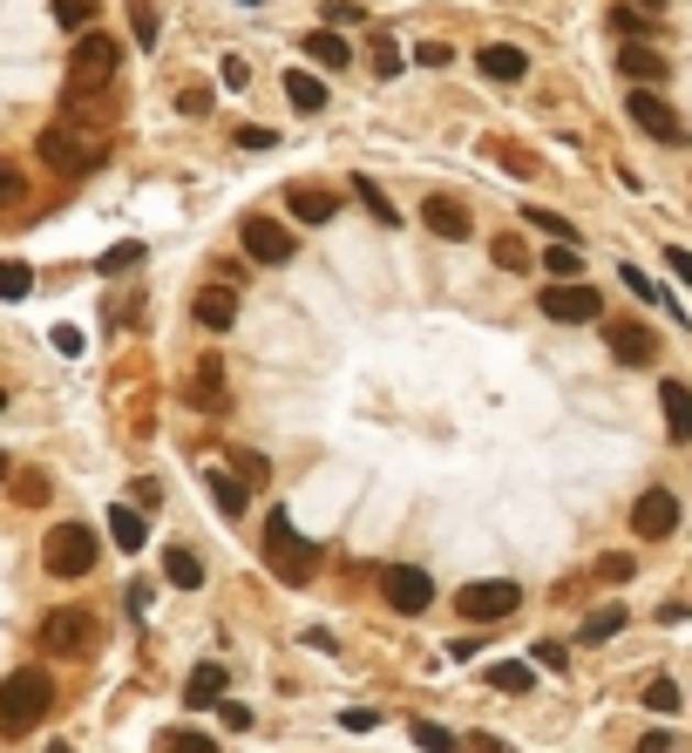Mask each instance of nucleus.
<instances>
[{
	"mask_svg": "<svg viewBox=\"0 0 692 753\" xmlns=\"http://www.w3.org/2000/svg\"><path fill=\"white\" fill-rule=\"evenodd\" d=\"M618 68L631 75L638 89H651V82H666V55L659 48H645V42H631V48H618Z\"/></svg>",
	"mask_w": 692,
	"mask_h": 753,
	"instance_id": "nucleus-19",
	"label": "nucleus"
},
{
	"mask_svg": "<svg viewBox=\"0 0 692 753\" xmlns=\"http://www.w3.org/2000/svg\"><path fill=\"white\" fill-rule=\"evenodd\" d=\"M8 483H14V502H21V509L48 502V475H41V468H21V475H8Z\"/></svg>",
	"mask_w": 692,
	"mask_h": 753,
	"instance_id": "nucleus-32",
	"label": "nucleus"
},
{
	"mask_svg": "<svg viewBox=\"0 0 692 753\" xmlns=\"http://www.w3.org/2000/svg\"><path fill=\"white\" fill-rule=\"evenodd\" d=\"M543 312H550V320H563V326H591L597 312H604V299H597V286L570 279V286H550L543 292Z\"/></svg>",
	"mask_w": 692,
	"mask_h": 753,
	"instance_id": "nucleus-11",
	"label": "nucleus"
},
{
	"mask_svg": "<svg viewBox=\"0 0 692 753\" xmlns=\"http://www.w3.org/2000/svg\"><path fill=\"white\" fill-rule=\"evenodd\" d=\"M645 706H651V712H679L685 699H679V686H672V679H651V686H645Z\"/></svg>",
	"mask_w": 692,
	"mask_h": 753,
	"instance_id": "nucleus-40",
	"label": "nucleus"
},
{
	"mask_svg": "<svg viewBox=\"0 0 692 753\" xmlns=\"http://www.w3.org/2000/svg\"><path fill=\"white\" fill-rule=\"evenodd\" d=\"M102 645V624L81 611V605H62L41 618V652H62V658H89Z\"/></svg>",
	"mask_w": 692,
	"mask_h": 753,
	"instance_id": "nucleus-6",
	"label": "nucleus"
},
{
	"mask_svg": "<svg viewBox=\"0 0 692 753\" xmlns=\"http://www.w3.org/2000/svg\"><path fill=\"white\" fill-rule=\"evenodd\" d=\"M34 292V272L21 258H0V299H28Z\"/></svg>",
	"mask_w": 692,
	"mask_h": 753,
	"instance_id": "nucleus-31",
	"label": "nucleus"
},
{
	"mask_svg": "<svg viewBox=\"0 0 692 753\" xmlns=\"http://www.w3.org/2000/svg\"><path fill=\"white\" fill-rule=\"evenodd\" d=\"M177 102H184V115H204V109H211V96H204V89H184Z\"/></svg>",
	"mask_w": 692,
	"mask_h": 753,
	"instance_id": "nucleus-54",
	"label": "nucleus"
},
{
	"mask_svg": "<svg viewBox=\"0 0 692 753\" xmlns=\"http://www.w3.org/2000/svg\"><path fill=\"white\" fill-rule=\"evenodd\" d=\"M638 8H645V14H659V8H666V0H638Z\"/></svg>",
	"mask_w": 692,
	"mask_h": 753,
	"instance_id": "nucleus-57",
	"label": "nucleus"
},
{
	"mask_svg": "<svg viewBox=\"0 0 692 753\" xmlns=\"http://www.w3.org/2000/svg\"><path fill=\"white\" fill-rule=\"evenodd\" d=\"M488 686H496V693H529V686H537V672H529L523 658H503V665H488Z\"/></svg>",
	"mask_w": 692,
	"mask_h": 753,
	"instance_id": "nucleus-26",
	"label": "nucleus"
},
{
	"mask_svg": "<svg viewBox=\"0 0 692 753\" xmlns=\"http://www.w3.org/2000/svg\"><path fill=\"white\" fill-rule=\"evenodd\" d=\"M666 265H672V272H679V279L692 286V252H679V245H672V252H666Z\"/></svg>",
	"mask_w": 692,
	"mask_h": 753,
	"instance_id": "nucleus-55",
	"label": "nucleus"
},
{
	"mask_svg": "<svg viewBox=\"0 0 692 753\" xmlns=\"http://www.w3.org/2000/svg\"><path fill=\"white\" fill-rule=\"evenodd\" d=\"M211 699H224V665H197L184 679V706H211Z\"/></svg>",
	"mask_w": 692,
	"mask_h": 753,
	"instance_id": "nucleus-22",
	"label": "nucleus"
},
{
	"mask_svg": "<svg viewBox=\"0 0 692 753\" xmlns=\"http://www.w3.org/2000/svg\"><path fill=\"white\" fill-rule=\"evenodd\" d=\"M14 204H28V177L14 164H0V211H14Z\"/></svg>",
	"mask_w": 692,
	"mask_h": 753,
	"instance_id": "nucleus-36",
	"label": "nucleus"
},
{
	"mask_svg": "<svg viewBox=\"0 0 692 753\" xmlns=\"http://www.w3.org/2000/svg\"><path fill=\"white\" fill-rule=\"evenodd\" d=\"M285 211H293V218H306V224H326V218L340 211V190H319V184H293V190H285Z\"/></svg>",
	"mask_w": 692,
	"mask_h": 753,
	"instance_id": "nucleus-16",
	"label": "nucleus"
},
{
	"mask_svg": "<svg viewBox=\"0 0 692 753\" xmlns=\"http://www.w3.org/2000/svg\"><path fill=\"white\" fill-rule=\"evenodd\" d=\"M156 753H218L211 733H197V727H171V733H156Z\"/></svg>",
	"mask_w": 692,
	"mask_h": 753,
	"instance_id": "nucleus-27",
	"label": "nucleus"
},
{
	"mask_svg": "<svg viewBox=\"0 0 692 753\" xmlns=\"http://www.w3.org/2000/svg\"><path fill=\"white\" fill-rule=\"evenodd\" d=\"M374 75H400V48L387 42V34H374Z\"/></svg>",
	"mask_w": 692,
	"mask_h": 753,
	"instance_id": "nucleus-42",
	"label": "nucleus"
},
{
	"mask_svg": "<svg viewBox=\"0 0 692 753\" xmlns=\"http://www.w3.org/2000/svg\"><path fill=\"white\" fill-rule=\"evenodd\" d=\"M8 475H14V468H8V455H0V483H8Z\"/></svg>",
	"mask_w": 692,
	"mask_h": 753,
	"instance_id": "nucleus-58",
	"label": "nucleus"
},
{
	"mask_svg": "<svg viewBox=\"0 0 692 753\" xmlns=\"http://www.w3.org/2000/svg\"><path fill=\"white\" fill-rule=\"evenodd\" d=\"M415 62H421V68H448V62H455V48H448V42H421Z\"/></svg>",
	"mask_w": 692,
	"mask_h": 753,
	"instance_id": "nucleus-44",
	"label": "nucleus"
},
{
	"mask_svg": "<svg viewBox=\"0 0 692 753\" xmlns=\"http://www.w3.org/2000/svg\"><path fill=\"white\" fill-rule=\"evenodd\" d=\"M116 68H122V42H116V34H102V27H81V34H75V55H68V82H62V102L75 109L81 96L109 89V82H116Z\"/></svg>",
	"mask_w": 692,
	"mask_h": 753,
	"instance_id": "nucleus-2",
	"label": "nucleus"
},
{
	"mask_svg": "<svg viewBox=\"0 0 692 753\" xmlns=\"http://www.w3.org/2000/svg\"><path fill=\"white\" fill-rule=\"evenodd\" d=\"M306 55H312L319 68H347V62H353V48L340 42V34H306Z\"/></svg>",
	"mask_w": 692,
	"mask_h": 753,
	"instance_id": "nucleus-28",
	"label": "nucleus"
},
{
	"mask_svg": "<svg viewBox=\"0 0 692 753\" xmlns=\"http://www.w3.org/2000/svg\"><path fill=\"white\" fill-rule=\"evenodd\" d=\"M244 252H252L259 265H285L299 245H293V231H285L278 218H244Z\"/></svg>",
	"mask_w": 692,
	"mask_h": 753,
	"instance_id": "nucleus-12",
	"label": "nucleus"
},
{
	"mask_svg": "<svg viewBox=\"0 0 692 753\" xmlns=\"http://www.w3.org/2000/svg\"><path fill=\"white\" fill-rule=\"evenodd\" d=\"M631 123L651 136V143H685V123H679V115H672V102L659 96V89H631Z\"/></svg>",
	"mask_w": 692,
	"mask_h": 753,
	"instance_id": "nucleus-9",
	"label": "nucleus"
},
{
	"mask_svg": "<svg viewBox=\"0 0 692 753\" xmlns=\"http://www.w3.org/2000/svg\"><path fill=\"white\" fill-rule=\"evenodd\" d=\"M48 706H55V679L41 665H21L0 679V733H34L41 720H48Z\"/></svg>",
	"mask_w": 692,
	"mask_h": 753,
	"instance_id": "nucleus-3",
	"label": "nucleus"
},
{
	"mask_svg": "<svg viewBox=\"0 0 692 753\" xmlns=\"http://www.w3.org/2000/svg\"><path fill=\"white\" fill-rule=\"evenodd\" d=\"M618 631H625V605H604V611H591V618H584V645L618 639Z\"/></svg>",
	"mask_w": 692,
	"mask_h": 753,
	"instance_id": "nucleus-30",
	"label": "nucleus"
},
{
	"mask_svg": "<svg viewBox=\"0 0 692 753\" xmlns=\"http://www.w3.org/2000/svg\"><path fill=\"white\" fill-rule=\"evenodd\" d=\"M672 530H679V496H672V489H645V496L631 502V536L659 543V536H672Z\"/></svg>",
	"mask_w": 692,
	"mask_h": 753,
	"instance_id": "nucleus-10",
	"label": "nucleus"
},
{
	"mask_svg": "<svg viewBox=\"0 0 692 753\" xmlns=\"http://www.w3.org/2000/svg\"><path fill=\"white\" fill-rule=\"evenodd\" d=\"M96 557H102V543H96L89 523H62V530H48V543H41V564H48V577H68V584L89 577Z\"/></svg>",
	"mask_w": 692,
	"mask_h": 753,
	"instance_id": "nucleus-5",
	"label": "nucleus"
},
{
	"mask_svg": "<svg viewBox=\"0 0 692 753\" xmlns=\"http://www.w3.org/2000/svg\"><path fill=\"white\" fill-rule=\"evenodd\" d=\"M190 401H197V408H224V367H218V361H197V374H190Z\"/></svg>",
	"mask_w": 692,
	"mask_h": 753,
	"instance_id": "nucleus-21",
	"label": "nucleus"
},
{
	"mask_svg": "<svg viewBox=\"0 0 692 753\" xmlns=\"http://www.w3.org/2000/svg\"><path fill=\"white\" fill-rule=\"evenodd\" d=\"M625 286H631L638 299H659V286H651V279H645V272H638V265H625Z\"/></svg>",
	"mask_w": 692,
	"mask_h": 753,
	"instance_id": "nucleus-51",
	"label": "nucleus"
},
{
	"mask_svg": "<svg viewBox=\"0 0 692 753\" xmlns=\"http://www.w3.org/2000/svg\"><path fill=\"white\" fill-rule=\"evenodd\" d=\"M475 62H482V75H488V82H523V75H529V55H523L516 42H488Z\"/></svg>",
	"mask_w": 692,
	"mask_h": 753,
	"instance_id": "nucleus-17",
	"label": "nucleus"
},
{
	"mask_svg": "<svg viewBox=\"0 0 692 753\" xmlns=\"http://www.w3.org/2000/svg\"><path fill=\"white\" fill-rule=\"evenodd\" d=\"M597 577H604V584H625V577H631V557H604Z\"/></svg>",
	"mask_w": 692,
	"mask_h": 753,
	"instance_id": "nucleus-47",
	"label": "nucleus"
},
{
	"mask_svg": "<svg viewBox=\"0 0 692 753\" xmlns=\"http://www.w3.org/2000/svg\"><path fill=\"white\" fill-rule=\"evenodd\" d=\"M130 489H136V502H130V509H156V502H163V489L150 483V475H143V483H130Z\"/></svg>",
	"mask_w": 692,
	"mask_h": 753,
	"instance_id": "nucleus-50",
	"label": "nucleus"
},
{
	"mask_svg": "<svg viewBox=\"0 0 692 753\" xmlns=\"http://www.w3.org/2000/svg\"><path fill=\"white\" fill-rule=\"evenodd\" d=\"M488 252H496V265H503V272H529V245H523V237H496Z\"/></svg>",
	"mask_w": 692,
	"mask_h": 753,
	"instance_id": "nucleus-37",
	"label": "nucleus"
},
{
	"mask_svg": "<svg viewBox=\"0 0 692 753\" xmlns=\"http://www.w3.org/2000/svg\"><path fill=\"white\" fill-rule=\"evenodd\" d=\"M326 21L347 27V21H360V8H353V0H326Z\"/></svg>",
	"mask_w": 692,
	"mask_h": 753,
	"instance_id": "nucleus-48",
	"label": "nucleus"
},
{
	"mask_svg": "<svg viewBox=\"0 0 692 753\" xmlns=\"http://www.w3.org/2000/svg\"><path fill=\"white\" fill-rule=\"evenodd\" d=\"M272 143H278V136L259 130V123H244V130H238V150H272Z\"/></svg>",
	"mask_w": 692,
	"mask_h": 753,
	"instance_id": "nucleus-46",
	"label": "nucleus"
},
{
	"mask_svg": "<svg viewBox=\"0 0 692 753\" xmlns=\"http://www.w3.org/2000/svg\"><path fill=\"white\" fill-rule=\"evenodd\" d=\"M55 21H62L68 34H81V27L96 21V0H55Z\"/></svg>",
	"mask_w": 692,
	"mask_h": 753,
	"instance_id": "nucleus-35",
	"label": "nucleus"
},
{
	"mask_svg": "<svg viewBox=\"0 0 692 753\" xmlns=\"http://www.w3.org/2000/svg\"><path fill=\"white\" fill-rule=\"evenodd\" d=\"M0 408H8V394H0Z\"/></svg>",
	"mask_w": 692,
	"mask_h": 753,
	"instance_id": "nucleus-60",
	"label": "nucleus"
},
{
	"mask_svg": "<svg viewBox=\"0 0 692 753\" xmlns=\"http://www.w3.org/2000/svg\"><path fill=\"white\" fill-rule=\"evenodd\" d=\"M190 320H197L204 333H224V326L238 320V286H197V299H190Z\"/></svg>",
	"mask_w": 692,
	"mask_h": 753,
	"instance_id": "nucleus-14",
	"label": "nucleus"
},
{
	"mask_svg": "<svg viewBox=\"0 0 692 753\" xmlns=\"http://www.w3.org/2000/svg\"><path fill=\"white\" fill-rule=\"evenodd\" d=\"M211 496H218V509H224V517H244V509H252L244 483H238V475H224V468H211Z\"/></svg>",
	"mask_w": 692,
	"mask_h": 753,
	"instance_id": "nucleus-25",
	"label": "nucleus"
},
{
	"mask_svg": "<svg viewBox=\"0 0 692 753\" xmlns=\"http://www.w3.org/2000/svg\"><path fill=\"white\" fill-rule=\"evenodd\" d=\"M41 164H55L62 177H81V170H96L102 156H109V136L96 130V123H81V115L68 109V115H55L48 130H41Z\"/></svg>",
	"mask_w": 692,
	"mask_h": 753,
	"instance_id": "nucleus-1",
	"label": "nucleus"
},
{
	"mask_svg": "<svg viewBox=\"0 0 692 753\" xmlns=\"http://www.w3.org/2000/svg\"><path fill=\"white\" fill-rule=\"evenodd\" d=\"M163 577H171L177 590H197V584H204V564H197V550H163Z\"/></svg>",
	"mask_w": 692,
	"mask_h": 753,
	"instance_id": "nucleus-24",
	"label": "nucleus"
},
{
	"mask_svg": "<svg viewBox=\"0 0 692 753\" xmlns=\"http://www.w3.org/2000/svg\"><path fill=\"white\" fill-rule=\"evenodd\" d=\"M523 605V590L516 584H503V577H488V584H469L462 598H455V611L469 618V624H496V618H509Z\"/></svg>",
	"mask_w": 692,
	"mask_h": 753,
	"instance_id": "nucleus-8",
	"label": "nucleus"
},
{
	"mask_svg": "<svg viewBox=\"0 0 692 753\" xmlns=\"http://www.w3.org/2000/svg\"><path fill=\"white\" fill-rule=\"evenodd\" d=\"M109 536H116V550H130V557H136V550L150 543V523H143V509L116 502V509H109Z\"/></svg>",
	"mask_w": 692,
	"mask_h": 753,
	"instance_id": "nucleus-20",
	"label": "nucleus"
},
{
	"mask_svg": "<svg viewBox=\"0 0 692 753\" xmlns=\"http://www.w3.org/2000/svg\"><path fill=\"white\" fill-rule=\"evenodd\" d=\"M265 564H272L278 584H293V590L319 577V543H306L285 509H265Z\"/></svg>",
	"mask_w": 692,
	"mask_h": 753,
	"instance_id": "nucleus-4",
	"label": "nucleus"
},
{
	"mask_svg": "<svg viewBox=\"0 0 692 753\" xmlns=\"http://www.w3.org/2000/svg\"><path fill=\"white\" fill-rule=\"evenodd\" d=\"M638 753H679V740H672V733H645Z\"/></svg>",
	"mask_w": 692,
	"mask_h": 753,
	"instance_id": "nucleus-52",
	"label": "nucleus"
},
{
	"mask_svg": "<svg viewBox=\"0 0 692 753\" xmlns=\"http://www.w3.org/2000/svg\"><path fill=\"white\" fill-rule=\"evenodd\" d=\"M381 598H387L400 618H421V611L435 605V577H428L421 564H387V571H381Z\"/></svg>",
	"mask_w": 692,
	"mask_h": 753,
	"instance_id": "nucleus-7",
	"label": "nucleus"
},
{
	"mask_svg": "<svg viewBox=\"0 0 692 753\" xmlns=\"http://www.w3.org/2000/svg\"><path fill=\"white\" fill-rule=\"evenodd\" d=\"M55 346H62V353H68V361H75V353H81V346H89V340H81L75 326H55Z\"/></svg>",
	"mask_w": 692,
	"mask_h": 753,
	"instance_id": "nucleus-53",
	"label": "nucleus"
},
{
	"mask_svg": "<svg viewBox=\"0 0 692 753\" xmlns=\"http://www.w3.org/2000/svg\"><path fill=\"white\" fill-rule=\"evenodd\" d=\"M218 75H224V89H244V82H252V62H238V55H224V68H218Z\"/></svg>",
	"mask_w": 692,
	"mask_h": 753,
	"instance_id": "nucleus-45",
	"label": "nucleus"
},
{
	"mask_svg": "<svg viewBox=\"0 0 692 753\" xmlns=\"http://www.w3.org/2000/svg\"><path fill=\"white\" fill-rule=\"evenodd\" d=\"M529 224H537V231H550L557 245H578V224H570V218H557V211H529Z\"/></svg>",
	"mask_w": 692,
	"mask_h": 753,
	"instance_id": "nucleus-38",
	"label": "nucleus"
},
{
	"mask_svg": "<svg viewBox=\"0 0 692 753\" xmlns=\"http://www.w3.org/2000/svg\"><path fill=\"white\" fill-rule=\"evenodd\" d=\"M537 665L543 672H563V645H537Z\"/></svg>",
	"mask_w": 692,
	"mask_h": 753,
	"instance_id": "nucleus-56",
	"label": "nucleus"
},
{
	"mask_svg": "<svg viewBox=\"0 0 692 753\" xmlns=\"http://www.w3.org/2000/svg\"><path fill=\"white\" fill-rule=\"evenodd\" d=\"M604 340H611V353H618L625 367H651V361H659V333H651V326H638V320L604 326Z\"/></svg>",
	"mask_w": 692,
	"mask_h": 753,
	"instance_id": "nucleus-13",
	"label": "nucleus"
},
{
	"mask_svg": "<svg viewBox=\"0 0 692 753\" xmlns=\"http://www.w3.org/2000/svg\"><path fill=\"white\" fill-rule=\"evenodd\" d=\"M353 197L366 204V218H374V224H400V218H394V204H387V190H381L374 177H353Z\"/></svg>",
	"mask_w": 692,
	"mask_h": 753,
	"instance_id": "nucleus-29",
	"label": "nucleus"
},
{
	"mask_svg": "<svg viewBox=\"0 0 692 753\" xmlns=\"http://www.w3.org/2000/svg\"><path fill=\"white\" fill-rule=\"evenodd\" d=\"M122 8H130V34H136L143 48H156V27H163L156 8H150V0H122Z\"/></svg>",
	"mask_w": 692,
	"mask_h": 753,
	"instance_id": "nucleus-34",
	"label": "nucleus"
},
{
	"mask_svg": "<svg viewBox=\"0 0 692 753\" xmlns=\"http://www.w3.org/2000/svg\"><path fill=\"white\" fill-rule=\"evenodd\" d=\"M611 27H618V34H651V14H638V8H618V14H611Z\"/></svg>",
	"mask_w": 692,
	"mask_h": 753,
	"instance_id": "nucleus-43",
	"label": "nucleus"
},
{
	"mask_svg": "<svg viewBox=\"0 0 692 753\" xmlns=\"http://www.w3.org/2000/svg\"><path fill=\"white\" fill-rule=\"evenodd\" d=\"M340 727H347V733H366V727H374V712H366V706H347Z\"/></svg>",
	"mask_w": 692,
	"mask_h": 753,
	"instance_id": "nucleus-49",
	"label": "nucleus"
},
{
	"mask_svg": "<svg viewBox=\"0 0 692 753\" xmlns=\"http://www.w3.org/2000/svg\"><path fill=\"white\" fill-rule=\"evenodd\" d=\"M48 753H68V746H48Z\"/></svg>",
	"mask_w": 692,
	"mask_h": 753,
	"instance_id": "nucleus-59",
	"label": "nucleus"
},
{
	"mask_svg": "<svg viewBox=\"0 0 692 753\" xmlns=\"http://www.w3.org/2000/svg\"><path fill=\"white\" fill-rule=\"evenodd\" d=\"M543 272H557V286H570V279H578V272H584L578 245H550V252H543Z\"/></svg>",
	"mask_w": 692,
	"mask_h": 753,
	"instance_id": "nucleus-33",
	"label": "nucleus"
},
{
	"mask_svg": "<svg viewBox=\"0 0 692 753\" xmlns=\"http://www.w3.org/2000/svg\"><path fill=\"white\" fill-rule=\"evenodd\" d=\"M130 265H143V245H136V237H122V245L102 252V272H130Z\"/></svg>",
	"mask_w": 692,
	"mask_h": 753,
	"instance_id": "nucleus-39",
	"label": "nucleus"
},
{
	"mask_svg": "<svg viewBox=\"0 0 692 753\" xmlns=\"http://www.w3.org/2000/svg\"><path fill=\"white\" fill-rule=\"evenodd\" d=\"M421 224H428L435 237H448V245H462V237H475V224H469V211L455 204V197H421Z\"/></svg>",
	"mask_w": 692,
	"mask_h": 753,
	"instance_id": "nucleus-15",
	"label": "nucleus"
},
{
	"mask_svg": "<svg viewBox=\"0 0 692 753\" xmlns=\"http://www.w3.org/2000/svg\"><path fill=\"white\" fill-rule=\"evenodd\" d=\"M415 746H428V753H455L462 740L448 733V727H428V720H421V727H415Z\"/></svg>",
	"mask_w": 692,
	"mask_h": 753,
	"instance_id": "nucleus-41",
	"label": "nucleus"
},
{
	"mask_svg": "<svg viewBox=\"0 0 692 753\" xmlns=\"http://www.w3.org/2000/svg\"><path fill=\"white\" fill-rule=\"evenodd\" d=\"M659 408H666L672 442H692V387H685V380H666V387H659Z\"/></svg>",
	"mask_w": 692,
	"mask_h": 753,
	"instance_id": "nucleus-18",
	"label": "nucleus"
},
{
	"mask_svg": "<svg viewBox=\"0 0 692 753\" xmlns=\"http://www.w3.org/2000/svg\"><path fill=\"white\" fill-rule=\"evenodd\" d=\"M285 96H293V109H326V82H319V75L312 68H293V75H285Z\"/></svg>",
	"mask_w": 692,
	"mask_h": 753,
	"instance_id": "nucleus-23",
	"label": "nucleus"
}]
</instances>
